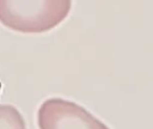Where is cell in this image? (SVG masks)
Wrapping results in <instances>:
<instances>
[{"mask_svg":"<svg viewBox=\"0 0 153 129\" xmlns=\"http://www.w3.org/2000/svg\"><path fill=\"white\" fill-rule=\"evenodd\" d=\"M72 0H0V23L22 34H42L67 18Z\"/></svg>","mask_w":153,"mask_h":129,"instance_id":"1","label":"cell"},{"mask_svg":"<svg viewBox=\"0 0 153 129\" xmlns=\"http://www.w3.org/2000/svg\"><path fill=\"white\" fill-rule=\"evenodd\" d=\"M0 129H26L22 113L13 105H0Z\"/></svg>","mask_w":153,"mask_h":129,"instance_id":"3","label":"cell"},{"mask_svg":"<svg viewBox=\"0 0 153 129\" xmlns=\"http://www.w3.org/2000/svg\"><path fill=\"white\" fill-rule=\"evenodd\" d=\"M39 129H110L79 104L63 98H49L37 112Z\"/></svg>","mask_w":153,"mask_h":129,"instance_id":"2","label":"cell"}]
</instances>
